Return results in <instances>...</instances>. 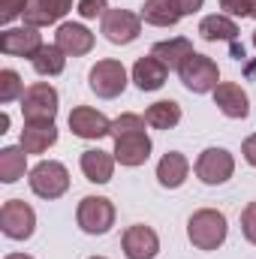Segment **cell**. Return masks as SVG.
<instances>
[{"instance_id":"36","label":"cell","mask_w":256,"mask_h":259,"mask_svg":"<svg viewBox=\"0 0 256 259\" xmlns=\"http://www.w3.org/2000/svg\"><path fill=\"white\" fill-rule=\"evenodd\" d=\"M3 259H33V256H27V253H9V256H3Z\"/></svg>"},{"instance_id":"29","label":"cell","mask_w":256,"mask_h":259,"mask_svg":"<svg viewBox=\"0 0 256 259\" xmlns=\"http://www.w3.org/2000/svg\"><path fill=\"white\" fill-rule=\"evenodd\" d=\"M0 6H3L0 21H3V24H9V21H15L18 15H24V12H27L30 0H0Z\"/></svg>"},{"instance_id":"6","label":"cell","mask_w":256,"mask_h":259,"mask_svg":"<svg viewBox=\"0 0 256 259\" xmlns=\"http://www.w3.org/2000/svg\"><path fill=\"white\" fill-rule=\"evenodd\" d=\"M58 91L46 81H36L21 97V115L24 121H55L58 115Z\"/></svg>"},{"instance_id":"24","label":"cell","mask_w":256,"mask_h":259,"mask_svg":"<svg viewBox=\"0 0 256 259\" xmlns=\"http://www.w3.org/2000/svg\"><path fill=\"white\" fill-rule=\"evenodd\" d=\"M24 169H27V154L24 148H3L0 151V181L3 184H15L18 178H24Z\"/></svg>"},{"instance_id":"8","label":"cell","mask_w":256,"mask_h":259,"mask_svg":"<svg viewBox=\"0 0 256 259\" xmlns=\"http://www.w3.org/2000/svg\"><path fill=\"white\" fill-rule=\"evenodd\" d=\"M178 75H181L184 88L193 91V94H208V91H214L220 84V69L205 55H190L184 61V66L178 69Z\"/></svg>"},{"instance_id":"25","label":"cell","mask_w":256,"mask_h":259,"mask_svg":"<svg viewBox=\"0 0 256 259\" xmlns=\"http://www.w3.org/2000/svg\"><path fill=\"white\" fill-rule=\"evenodd\" d=\"M145 121L154 130H172V127H178V121H181V106L175 100H160V103L145 109Z\"/></svg>"},{"instance_id":"3","label":"cell","mask_w":256,"mask_h":259,"mask_svg":"<svg viewBox=\"0 0 256 259\" xmlns=\"http://www.w3.org/2000/svg\"><path fill=\"white\" fill-rule=\"evenodd\" d=\"M75 220H78L81 232H88V235H106L115 226V205L106 196H84L78 202Z\"/></svg>"},{"instance_id":"26","label":"cell","mask_w":256,"mask_h":259,"mask_svg":"<svg viewBox=\"0 0 256 259\" xmlns=\"http://www.w3.org/2000/svg\"><path fill=\"white\" fill-rule=\"evenodd\" d=\"M30 64H33V69H36L39 75H61L64 66H66V55L58 46H42V49L30 58Z\"/></svg>"},{"instance_id":"10","label":"cell","mask_w":256,"mask_h":259,"mask_svg":"<svg viewBox=\"0 0 256 259\" xmlns=\"http://www.w3.org/2000/svg\"><path fill=\"white\" fill-rule=\"evenodd\" d=\"M42 36H39V27H6L0 33V52L3 55H12V58H33L39 49H42Z\"/></svg>"},{"instance_id":"1","label":"cell","mask_w":256,"mask_h":259,"mask_svg":"<svg viewBox=\"0 0 256 259\" xmlns=\"http://www.w3.org/2000/svg\"><path fill=\"white\" fill-rule=\"evenodd\" d=\"M226 214L217 211V208H202L196 211L187 223V238H190L193 247L199 250H217L223 241H226Z\"/></svg>"},{"instance_id":"17","label":"cell","mask_w":256,"mask_h":259,"mask_svg":"<svg viewBox=\"0 0 256 259\" xmlns=\"http://www.w3.org/2000/svg\"><path fill=\"white\" fill-rule=\"evenodd\" d=\"M166 75H169V66L160 58H154V55L139 58L133 64V81H136L139 91H160L166 84Z\"/></svg>"},{"instance_id":"30","label":"cell","mask_w":256,"mask_h":259,"mask_svg":"<svg viewBox=\"0 0 256 259\" xmlns=\"http://www.w3.org/2000/svg\"><path fill=\"white\" fill-rule=\"evenodd\" d=\"M241 232H244V238L256 244V202H250L244 211H241Z\"/></svg>"},{"instance_id":"20","label":"cell","mask_w":256,"mask_h":259,"mask_svg":"<svg viewBox=\"0 0 256 259\" xmlns=\"http://www.w3.org/2000/svg\"><path fill=\"white\" fill-rule=\"evenodd\" d=\"M81 172L88 181L94 184H109L112 181V172H115V157L109 151H100V148H91L81 154Z\"/></svg>"},{"instance_id":"19","label":"cell","mask_w":256,"mask_h":259,"mask_svg":"<svg viewBox=\"0 0 256 259\" xmlns=\"http://www.w3.org/2000/svg\"><path fill=\"white\" fill-rule=\"evenodd\" d=\"M187 172H190V163H187V157L178 154V151L163 154V160L157 163V181H160V187H166V190H178V187L187 181Z\"/></svg>"},{"instance_id":"22","label":"cell","mask_w":256,"mask_h":259,"mask_svg":"<svg viewBox=\"0 0 256 259\" xmlns=\"http://www.w3.org/2000/svg\"><path fill=\"white\" fill-rule=\"evenodd\" d=\"M199 36L205 42H232L238 36V24L229 15H205L199 21Z\"/></svg>"},{"instance_id":"35","label":"cell","mask_w":256,"mask_h":259,"mask_svg":"<svg viewBox=\"0 0 256 259\" xmlns=\"http://www.w3.org/2000/svg\"><path fill=\"white\" fill-rule=\"evenodd\" d=\"M6 130H9V115L3 112V115H0V133H6Z\"/></svg>"},{"instance_id":"27","label":"cell","mask_w":256,"mask_h":259,"mask_svg":"<svg viewBox=\"0 0 256 259\" xmlns=\"http://www.w3.org/2000/svg\"><path fill=\"white\" fill-rule=\"evenodd\" d=\"M24 97V81L15 69H0V103H12Z\"/></svg>"},{"instance_id":"12","label":"cell","mask_w":256,"mask_h":259,"mask_svg":"<svg viewBox=\"0 0 256 259\" xmlns=\"http://www.w3.org/2000/svg\"><path fill=\"white\" fill-rule=\"evenodd\" d=\"M160 253V238L151 226L133 223L124 232V256L127 259H154Z\"/></svg>"},{"instance_id":"5","label":"cell","mask_w":256,"mask_h":259,"mask_svg":"<svg viewBox=\"0 0 256 259\" xmlns=\"http://www.w3.org/2000/svg\"><path fill=\"white\" fill-rule=\"evenodd\" d=\"M232 172H235V157L226 148H205L196 160V175L208 187L226 184L232 178Z\"/></svg>"},{"instance_id":"33","label":"cell","mask_w":256,"mask_h":259,"mask_svg":"<svg viewBox=\"0 0 256 259\" xmlns=\"http://www.w3.org/2000/svg\"><path fill=\"white\" fill-rule=\"evenodd\" d=\"M241 154H244V160H247V163L256 169V133L244 139V145H241Z\"/></svg>"},{"instance_id":"11","label":"cell","mask_w":256,"mask_h":259,"mask_svg":"<svg viewBox=\"0 0 256 259\" xmlns=\"http://www.w3.org/2000/svg\"><path fill=\"white\" fill-rule=\"evenodd\" d=\"M69 130H72L78 139L94 142V139L112 136V121H109L103 112L91 109V106H78V109L69 112Z\"/></svg>"},{"instance_id":"14","label":"cell","mask_w":256,"mask_h":259,"mask_svg":"<svg viewBox=\"0 0 256 259\" xmlns=\"http://www.w3.org/2000/svg\"><path fill=\"white\" fill-rule=\"evenodd\" d=\"M214 106H217L226 118H235V121H241V118L250 115V100H247L244 88L235 84V81H220V84L214 88Z\"/></svg>"},{"instance_id":"21","label":"cell","mask_w":256,"mask_h":259,"mask_svg":"<svg viewBox=\"0 0 256 259\" xmlns=\"http://www.w3.org/2000/svg\"><path fill=\"white\" fill-rule=\"evenodd\" d=\"M151 55H154V58H160V61L169 66V69H181V66H184V61H187L190 55H196V52H193V42H190V39H184V36H175V39L154 42Z\"/></svg>"},{"instance_id":"13","label":"cell","mask_w":256,"mask_h":259,"mask_svg":"<svg viewBox=\"0 0 256 259\" xmlns=\"http://www.w3.org/2000/svg\"><path fill=\"white\" fill-rule=\"evenodd\" d=\"M55 46L69 55V58H81L94 49V33L84 27V24H75V21H64L58 24V33H55Z\"/></svg>"},{"instance_id":"39","label":"cell","mask_w":256,"mask_h":259,"mask_svg":"<svg viewBox=\"0 0 256 259\" xmlns=\"http://www.w3.org/2000/svg\"><path fill=\"white\" fill-rule=\"evenodd\" d=\"M253 46H256V30H253Z\"/></svg>"},{"instance_id":"37","label":"cell","mask_w":256,"mask_h":259,"mask_svg":"<svg viewBox=\"0 0 256 259\" xmlns=\"http://www.w3.org/2000/svg\"><path fill=\"white\" fill-rule=\"evenodd\" d=\"M250 15L256 18V0H250Z\"/></svg>"},{"instance_id":"31","label":"cell","mask_w":256,"mask_h":259,"mask_svg":"<svg viewBox=\"0 0 256 259\" xmlns=\"http://www.w3.org/2000/svg\"><path fill=\"white\" fill-rule=\"evenodd\" d=\"M109 12V0H81L78 3V15L81 18H97Z\"/></svg>"},{"instance_id":"23","label":"cell","mask_w":256,"mask_h":259,"mask_svg":"<svg viewBox=\"0 0 256 259\" xmlns=\"http://www.w3.org/2000/svg\"><path fill=\"white\" fill-rule=\"evenodd\" d=\"M142 21H148L154 27H175L181 21V12H178V6L172 0H145Z\"/></svg>"},{"instance_id":"18","label":"cell","mask_w":256,"mask_h":259,"mask_svg":"<svg viewBox=\"0 0 256 259\" xmlns=\"http://www.w3.org/2000/svg\"><path fill=\"white\" fill-rule=\"evenodd\" d=\"M69 9H72V0H30V6L24 12V24H30V27L55 24Z\"/></svg>"},{"instance_id":"38","label":"cell","mask_w":256,"mask_h":259,"mask_svg":"<svg viewBox=\"0 0 256 259\" xmlns=\"http://www.w3.org/2000/svg\"><path fill=\"white\" fill-rule=\"evenodd\" d=\"M91 259H106V256H91Z\"/></svg>"},{"instance_id":"4","label":"cell","mask_w":256,"mask_h":259,"mask_svg":"<svg viewBox=\"0 0 256 259\" xmlns=\"http://www.w3.org/2000/svg\"><path fill=\"white\" fill-rule=\"evenodd\" d=\"M0 229H3L6 238L24 241V238H30L33 229H36V211H33L27 202H21V199H9V202H3V208H0Z\"/></svg>"},{"instance_id":"34","label":"cell","mask_w":256,"mask_h":259,"mask_svg":"<svg viewBox=\"0 0 256 259\" xmlns=\"http://www.w3.org/2000/svg\"><path fill=\"white\" fill-rule=\"evenodd\" d=\"M172 3L178 6V12H181V15H193V12H199V9H202V3H205V0H172Z\"/></svg>"},{"instance_id":"9","label":"cell","mask_w":256,"mask_h":259,"mask_svg":"<svg viewBox=\"0 0 256 259\" xmlns=\"http://www.w3.org/2000/svg\"><path fill=\"white\" fill-rule=\"evenodd\" d=\"M142 33V15L130 9H109L103 15V36L112 46H130Z\"/></svg>"},{"instance_id":"28","label":"cell","mask_w":256,"mask_h":259,"mask_svg":"<svg viewBox=\"0 0 256 259\" xmlns=\"http://www.w3.org/2000/svg\"><path fill=\"white\" fill-rule=\"evenodd\" d=\"M145 118L142 115H133V112H127V115H121V118H115L112 121V139H118V136H127V133H145Z\"/></svg>"},{"instance_id":"32","label":"cell","mask_w":256,"mask_h":259,"mask_svg":"<svg viewBox=\"0 0 256 259\" xmlns=\"http://www.w3.org/2000/svg\"><path fill=\"white\" fill-rule=\"evenodd\" d=\"M220 9L226 15H235V18H247L250 15V0H220Z\"/></svg>"},{"instance_id":"16","label":"cell","mask_w":256,"mask_h":259,"mask_svg":"<svg viewBox=\"0 0 256 259\" xmlns=\"http://www.w3.org/2000/svg\"><path fill=\"white\" fill-rule=\"evenodd\" d=\"M55 142H58L55 121H24V130H21L24 154H46Z\"/></svg>"},{"instance_id":"7","label":"cell","mask_w":256,"mask_h":259,"mask_svg":"<svg viewBox=\"0 0 256 259\" xmlns=\"http://www.w3.org/2000/svg\"><path fill=\"white\" fill-rule=\"evenodd\" d=\"M88 84H91V91H94L97 97L115 100V97H121L124 88H127V69H124L121 61H97V66H94L91 75H88Z\"/></svg>"},{"instance_id":"2","label":"cell","mask_w":256,"mask_h":259,"mask_svg":"<svg viewBox=\"0 0 256 259\" xmlns=\"http://www.w3.org/2000/svg\"><path fill=\"white\" fill-rule=\"evenodd\" d=\"M27 184L39 199H61L69 190V172L58 160H42V163H36L30 169Z\"/></svg>"},{"instance_id":"15","label":"cell","mask_w":256,"mask_h":259,"mask_svg":"<svg viewBox=\"0 0 256 259\" xmlns=\"http://www.w3.org/2000/svg\"><path fill=\"white\" fill-rule=\"evenodd\" d=\"M115 160L121 166H142L148 157H151V139L148 133H127V136H118L115 139Z\"/></svg>"}]
</instances>
